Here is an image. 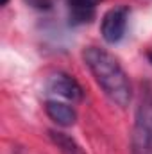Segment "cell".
Here are the masks:
<instances>
[{"mask_svg": "<svg viewBox=\"0 0 152 154\" xmlns=\"http://www.w3.org/2000/svg\"><path fill=\"white\" fill-rule=\"evenodd\" d=\"M82 59L91 72L104 95L118 108H127L132 97L131 82L120 61L111 52L100 47H88L82 52Z\"/></svg>", "mask_w": 152, "mask_h": 154, "instance_id": "obj_1", "label": "cell"}, {"mask_svg": "<svg viewBox=\"0 0 152 154\" xmlns=\"http://www.w3.org/2000/svg\"><path fill=\"white\" fill-rule=\"evenodd\" d=\"M132 154H152V90H145L136 109Z\"/></svg>", "mask_w": 152, "mask_h": 154, "instance_id": "obj_2", "label": "cell"}, {"mask_svg": "<svg viewBox=\"0 0 152 154\" xmlns=\"http://www.w3.org/2000/svg\"><path fill=\"white\" fill-rule=\"evenodd\" d=\"M127 20H129V7L118 5V7L109 9L102 16V22H100V34H102L104 41H108L111 45L118 43L125 34Z\"/></svg>", "mask_w": 152, "mask_h": 154, "instance_id": "obj_3", "label": "cell"}, {"mask_svg": "<svg viewBox=\"0 0 152 154\" xmlns=\"http://www.w3.org/2000/svg\"><path fill=\"white\" fill-rule=\"evenodd\" d=\"M47 90H48V93H54V95L63 97V99L72 100V102H79L84 95L82 86L72 75H68L65 72H57V74L48 77Z\"/></svg>", "mask_w": 152, "mask_h": 154, "instance_id": "obj_4", "label": "cell"}, {"mask_svg": "<svg viewBox=\"0 0 152 154\" xmlns=\"http://www.w3.org/2000/svg\"><path fill=\"white\" fill-rule=\"evenodd\" d=\"M68 5V18L72 25H82L93 20L95 7L100 0H65Z\"/></svg>", "mask_w": 152, "mask_h": 154, "instance_id": "obj_5", "label": "cell"}, {"mask_svg": "<svg viewBox=\"0 0 152 154\" xmlns=\"http://www.w3.org/2000/svg\"><path fill=\"white\" fill-rule=\"evenodd\" d=\"M45 111H47V115H48V118L52 122H56L61 127H70V125L75 124L77 120L75 109L70 104L61 102V100H47Z\"/></svg>", "mask_w": 152, "mask_h": 154, "instance_id": "obj_6", "label": "cell"}, {"mask_svg": "<svg viewBox=\"0 0 152 154\" xmlns=\"http://www.w3.org/2000/svg\"><path fill=\"white\" fill-rule=\"evenodd\" d=\"M48 136H50L52 143L59 149V152L61 154H86L84 152V149L77 143L75 140H74L70 134L63 133V131L50 129V131H48Z\"/></svg>", "mask_w": 152, "mask_h": 154, "instance_id": "obj_7", "label": "cell"}, {"mask_svg": "<svg viewBox=\"0 0 152 154\" xmlns=\"http://www.w3.org/2000/svg\"><path fill=\"white\" fill-rule=\"evenodd\" d=\"M31 7L39 9V11H48L52 9V0H25Z\"/></svg>", "mask_w": 152, "mask_h": 154, "instance_id": "obj_8", "label": "cell"}, {"mask_svg": "<svg viewBox=\"0 0 152 154\" xmlns=\"http://www.w3.org/2000/svg\"><path fill=\"white\" fill-rule=\"evenodd\" d=\"M147 59H149V63L152 65V50H149V52H147Z\"/></svg>", "mask_w": 152, "mask_h": 154, "instance_id": "obj_9", "label": "cell"}, {"mask_svg": "<svg viewBox=\"0 0 152 154\" xmlns=\"http://www.w3.org/2000/svg\"><path fill=\"white\" fill-rule=\"evenodd\" d=\"M7 2L9 0H0V5H7Z\"/></svg>", "mask_w": 152, "mask_h": 154, "instance_id": "obj_10", "label": "cell"}]
</instances>
